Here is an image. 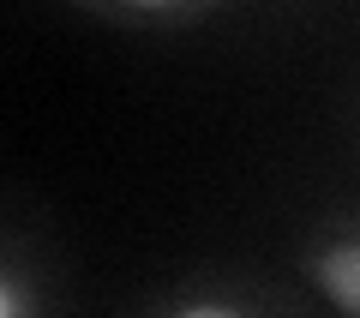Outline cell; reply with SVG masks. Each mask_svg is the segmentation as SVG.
I'll return each instance as SVG.
<instances>
[{"label":"cell","instance_id":"6da1fadb","mask_svg":"<svg viewBox=\"0 0 360 318\" xmlns=\"http://www.w3.org/2000/svg\"><path fill=\"white\" fill-rule=\"evenodd\" d=\"M324 288H330L336 300L360 306V253H330L324 258Z\"/></svg>","mask_w":360,"mask_h":318}]
</instances>
